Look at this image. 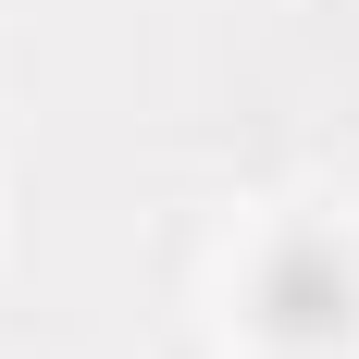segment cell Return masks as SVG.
<instances>
[{"label": "cell", "mask_w": 359, "mask_h": 359, "mask_svg": "<svg viewBox=\"0 0 359 359\" xmlns=\"http://www.w3.org/2000/svg\"><path fill=\"white\" fill-rule=\"evenodd\" d=\"M248 310L285 334V347H323V334H347V323H359V260L334 248L323 223H297V236H273V248H260Z\"/></svg>", "instance_id": "cell-1"}]
</instances>
